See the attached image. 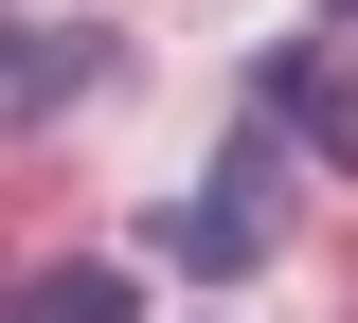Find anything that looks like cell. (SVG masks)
<instances>
[{
  "instance_id": "277c9868",
  "label": "cell",
  "mask_w": 358,
  "mask_h": 323,
  "mask_svg": "<svg viewBox=\"0 0 358 323\" xmlns=\"http://www.w3.org/2000/svg\"><path fill=\"white\" fill-rule=\"evenodd\" d=\"M0 323H126V270H108V252H54V270L0 287Z\"/></svg>"
},
{
  "instance_id": "3957f363",
  "label": "cell",
  "mask_w": 358,
  "mask_h": 323,
  "mask_svg": "<svg viewBox=\"0 0 358 323\" xmlns=\"http://www.w3.org/2000/svg\"><path fill=\"white\" fill-rule=\"evenodd\" d=\"M90 72H108L90 36H18V18H0V126H36V108H72Z\"/></svg>"
},
{
  "instance_id": "6da1fadb",
  "label": "cell",
  "mask_w": 358,
  "mask_h": 323,
  "mask_svg": "<svg viewBox=\"0 0 358 323\" xmlns=\"http://www.w3.org/2000/svg\"><path fill=\"white\" fill-rule=\"evenodd\" d=\"M287 198H305V162H287V126H251L197 198H162V252H179L197 287H233V270H268V252H287Z\"/></svg>"
},
{
  "instance_id": "7a4b0ae2",
  "label": "cell",
  "mask_w": 358,
  "mask_h": 323,
  "mask_svg": "<svg viewBox=\"0 0 358 323\" xmlns=\"http://www.w3.org/2000/svg\"><path fill=\"white\" fill-rule=\"evenodd\" d=\"M268 126L322 144V162L358 180V54H268Z\"/></svg>"
},
{
  "instance_id": "5b68a950",
  "label": "cell",
  "mask_w": 358,
  "mask_h": 323,
  "mask_svg": "<svg viewBox=\"0 0 358 323\" xmlns=\"http://www.w3.org/2000/svg\"><path fill=\"white\" fill-rule=\"evenodd\" d=\"M322 18H358V0H322Z\"/></svg>"
}]
</instances>
